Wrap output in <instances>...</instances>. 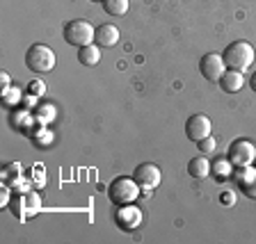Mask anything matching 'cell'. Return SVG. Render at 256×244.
<instances>
[{"label":"cell","instance_id":"15","mask_svg":"<svg viewBox=\"0 0 256 244\" xmlns=\"http://www.w3.org/2000/svg\"><path fill=\"white\" fill-rule=\"evenodd\" d=\"M188 174L192 178H197V181H204L210 176V162H208L206 155H199V158H192L188 162Z\"/></svg>","mask_w":256,"mask_h":244},{"label":"cell","instance_id":"17","mask_svg":"<svg viewBox=\"0 0 256 244\" xmlns=\"http://www.w3.org/2000/svg\"><path fill=\"white\" fill-rule=\"evenodd\" d=\"M130 7V0H103V9L108 16H124Z\"/></svg>","mask_w":256,"mask_h":244},{"label":"cell","instance_id":"7","mask_svg":"<svg viewBox=\"0 0 256 244\" xmlns=\"http://www.w3.org/2000/svg\"><path fill=\"white\" fill-rule=\"evenodd\" d=\"M133 178L138 181V185L142 187L144 194H149L151 190H156V187L160 185V181H162V174H160L158 165H154V162H142V165L135 167Z\"/></svg>","mask_w":256,"mask_h":244},{"label":"cell","instance_id":"27","mask_svg":"<svg viewBox=\"0 0 256 244\" xmlns=\"http://www.w3.org/2000/svg\"><path fill=\"white\" fill-rule=\"evenodd\" d=\"M92 2H103V0H92Z\"/></svg>","mask_w":256,"mask_h":244},{"label":"cell","instance_id":"8","mask_svg":"<svg viewBox=\"0 0 256 244\" xmlns=\"http://www.w3.org/2000/svg\"><path fill=\"white\" fill-rule=\"evenodd\" d=\"M114 224H117L122 231L130 233L142 224V210H140L135 203H128V206H119L117 213H114Z\"/></svg>","mask_w":256,"mask_h":244},{"label":"cell","instance_id":"10","mask_svg":"<svg viewBox=\"0 0 256 244\" xmlns=\"http://www.w3.org/2000/svg\"><path fill=\"white\" fill-rule=\"evenodd\" d=\"M213 133V123H210V119L206 117V114H192L190 119L186 121V137L190 139V142H202L204 137H208V135Z\"/></svg>","mask_w":256,"mask_h":244},{"label":"cell","instance_id":"25","mask_svg":"<svg viewBox=\"0 0 256 244\" xmlns=\"http://www.w3.org/2000/svg\"><path fill=\"white\" fill-rule=\"evenodd\" d=\"M0 82H2V91L10 89V75H7V71H2V78H0Z\"/></svg>","mask_w":256,"mask_h":244},{"label":"cell","instance_id":"12","mask_svg":"<svg viewBox=\"0 0 256 244\" xmlns=\"http://www.w3.org/2000/svg\"><path fill=\"white\" fill-rule=\"evenodd\" d=\"M238 185L242 190V194L250 199H256V169L252 167H240L238 169Z\"/></svg>","mask_w":256,"mask_h":244},{"label":"cell","instance_id":"21","mask_svg":"<svg viewBox=\"0 0 256 244\" xmlns=\"http://www.w3.org/2000/svg\"><path fill=\"white\" fill-rule=\"evenodd\" d=\"M32 139H34V144H37V146H42V149H46L48 144L53 142V135L48 133V130H44V128H39V133H34V135H32Z\"/></svg>","mask_w":256,"mask_h":244},{"label":"cell","instance_id":"20","mask_svg":"<svg viewBox=\"0 0 256 244\" xmlns=\"http://www.w3.org/2000/svg\"><path fill=\"white\" fill-rule=\"evenodd\" d=\"M26 94H28V96H34V98H42V96L46 94V85H44V82H42L39 78H37V80H32L30 85L26 87Z\"/></svg>","mask_w":256,"mask_h":244},{"label":"cell","instance_id":"18","mask_svg":"<svg viewBox=\"0 0 256 244\" xmlns=\"http://www.w3.org/2000/svg\"><path fill=\"white\" fill-rule=\"evenodd\" d=\"M231 171H234V165L229 162V158L226 160L218 158L215 162H210V174H215L218 178H229Z\"/></svg>","mask_w":256,"mask_h":244},{"label":"cell","instance_id":"26","mask_svg":"<svg viewBox=\"0 0 256 244\" xmlns=\"http://www.w3.org/2000/svg\"><path fill=\"white\" fill-rule=\"evenodd\" d=\"M250 87H252V89H254V91H256V73H254V75H252V80H250Z\"/></svg>","mask_w":256,"mask_h":244},{"label":"cell","instance_id":"22","mask_svg":"<svg viewBox=\"0 0 256 244\" xmlns=\"http://www.w3.org/2000/svg\"><path fill=\"white\" fill-rule=\"evenodd\" d=\"M197 149L202 151V155L213 153V151H215V139H213V135H208V137H204L202 142H197Z\"/></svg>","mask_w":256,"mask_h":244},{"label":"cell","instance_id":"23","mask_svg":"<svg viewBox=\"0 0 256 244\" xmlns=\"http://www.w3.org/2000/svg\"><path fill=\"white\" fill-rule=\"evenodd\" d=\"M16 101H21V91L16 89V87H10L7 91H2V103L5 105H14Z\"/></svg>","mask_w":256,"mask_h":244},{"label":"cell","instance_id":"24","mask_svg":"<svg viewBox=\"0 0 256 244\" xmlns=\"http://www.w3.org/2000/svg\"><path fill=\"white\" fill-rule=\"evenodd\" d=\"M220 201H222L224 206H234V201H236L234 192H222V194H220Z\"/></svg>","mask_w":256,"mask_h":244},{"label":"cell","instance_id":"1","mask_svg":"<svg viewBox=\"0 0 256 244\" xmlns=\"http://www.w3.org/2000/svg\"><path fill=\"white\" fill-rule=\"evenodd\" d=\"M224 64L226 69H236V71H247L252 66V62L256 59V48L250 41H231L229 46L224 48Z\"/></svg>","mask_w":256,"mask_h":244},{"label":"cell","instance_id":"16","mask_svg":"<svg viewBox=\"0 0 256 244\" xmlns=\"http://www.w3.org/2000/svg\"><path fill=\"white\" fill-rule=\"evenodd\" d=\"M78 62L82 66H96V64L101 62V48L96 46V43L78 48Z\"/></svg>","mask_w":256,"mask_h":244},{"label":"cell","instance_id":"19","mask_svg":"<svg viewBox=\"0 0 256 244\" xmlns=\"http://www.w3.org/2000/svg\"><path fill=\"white\" fill-rule=\"evenodd\" d=\"M55 107L53 105H39V107H34V119H37L39 123H50L55 119Z\"/></svg>","mask_w":256,"mask_h":244},{"label":"cell","instance_id":"13","mask_svg":"<svg viewBox=\"0 0 256 244\" xmlns=\"http://www.w3.org/2000/svg\"><path fill=\"white\" fill-rule=\"evenodd\" d=\"M242 85H245L242 71L226 69L222 73V78H220V87H222V91H226V94H236V91H240L242 89Z\"/></svg>","mask_w":256,"mask_h":244},{"label":"cell","instance_id":"5","mask_svg":"<svg viewBox=\"0 0 256 244\" xmlns=\"http://www.w3.org/2000/svg\"><path fill=\"white\" fill-rule=\"evenodd\" d=\"M39 208H42V199H39L37 192H30V190L21 192V197H14L10 201V210L21 219V222H26L28 217L39 213Z\"/></svg>","mask_w":256,"mask_h":244},{"label":"cell","instance_id":"14","mask_svg":"<svg viewBox=\"0 0 256 244\" xmlns=\"http://www.w3.org/2000/svg\"><path fill=\"white\" fill-rule=\"evenodd\" d=\"M0 178H2V183H5L7 187L16 190V187H18V183H23V167L18 165V162H10V165L2 167Z\"/></svg>","mask_w":256,"mask_h":244},{"label":"cell","instance_id":"9","mask_svg":"<svg viewBox=\"0 0 256 244\" xmlns=\"http://www.w3.org/2000/svg\"><path fill=\"white\" fill-rule=\"evenodd\" d=\"M199 71L204 73V78L208 82H220L222 73L226 71V64H224V57L220 53H206L199 62Z\"/></svg>","mask_w":256,"mask_h":244},{"label":"cell","instance_id":"4","mask_svg":"<svg viewBox=\"0 0 256 244\" xmlns=\"http://www.w3.org/2000/svg\"><path fill=\"white\" fill-rule=\"evenodd\" d=\"M94 32L96 27L92 25L90 21L85 18H74L64 25V41L69 43V46H76V48H82V46H90L94 43Z\"/></svg>","mask_w":256,"mask_h":244},{"label":"cell","instance_id":"2","mask_svg":"<svg viewBox=\"0 0 256 244\" xmlns=\"http://www.w3.org/2000/svg\"><path fill=\"white\" fill-rule=\"evenodd\" d=\"M142 194V187L138 185L135 178L130 176H117L112 178V183L108 185V197L114 206H128V203H135L138 197Z\"/></svg>","mask_w":256,"mask_h":244},{"label":"cell","instance_id":"3","mask_svg":"<svg viewBox=\"0 0 256 244\" xmlns=\"http://www.w3.org/2000/svg\"><path fill=\"white\" fill-rule=\"evenodd\" d=\"M58 64V57L48 46L44 43H34V46L28 48L26 53V66L32 73H50Z\"/></svg>","mask_w":256,"mask_h":244},{"label":"cell","instance_id":"11","mask_svg":"<svg viewBox=\"0 0 256 244\" xmlns=\"http://www.w3.org/2000/svg\"><path fill=\"white\" fill-rule=\"evenodd\" d=\"M117 41H119V30H117V25H112V23H103V25L96 27V32H94V43H96L98 48H112Z\"/></svg>","mask_w":256,"mask_h":244},{"label":"cell","instance_id":"6","mask_svg":"<svg viewBox=\"0 0 256 244\" xmlns=\"http://www.w3.org/2000/svg\"><path fill=\"white\" fill-rule=\"evenodd\" d=\"M226 158H229V162L234 165V169L252 167L256 160V146L250 142V139H236V142L229 146Z\"/></svg>","mask_w":256,"mask_h":244}]
</instances>
